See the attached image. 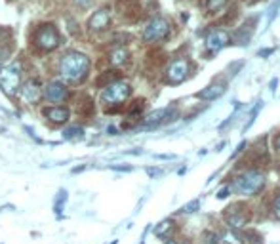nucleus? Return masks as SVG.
I'll return each mask as SVG.
<instances>
[{
	"instance_id": "nucleus-8",
	"label": "nucleus",
	"mask_w": 280,
	"mask_h": 244,
	"mask_svg": "<svg viewBox=\"0 0 280 244\" xmlns=\"http://www.w3.org/2000/svg\"><path fill=\"white\" fill-rule=\"evenodd\" d=\"M42 97L53 105H59L69 99V88L61 80H52L42 88Z\"/></svg>"
},
{
	"instance_id": "nucleus-13",
	"label": "nucleus",
	"mask_w": 280,
	"mask_h": 244,
	"mask_svg": "<svg viewBox=\"0 0 280 244\" xmlns=\"http://www.w3.org/2000/svg\"><path fill=\"white\" fill-rule=\"evenodd\" d=\"M44 116L48 120L53 122V124H65L69 118H71V111L63 105H52V107H46L44 111Z\"/></svg>"
},
{
	"instance_id": "nucleus-1",
	"label": "nucleus",
	"mask_w": 280,
	"mask_h": 244,
	"mask_svg": "<svg viewBox=\"0 0 280 244\" xmlns=\"http://www.w3.org/2000/svg\"><path fill=\"white\" fill-rule=\"evenodd\" d=\"M90 57L82 52H69L59 61V75L69 84H80L88 78L90 73Z\"/></svg>"
},
{
	"instance_id": "nucleus-33",
	"label": "nucleus",
	"mask_w": 280,
	"mask_h": 244,
	"mask_svg": "<svg viewBox=\"0 0 280 244\" xmlns=\"http://www.w3.org/2000/svg\"><path fill=\"white\" fill-rule=\"evenodd\" d=\"M164 244H177V242H175V240H172V238H168V240Z\"/></svg>"
},
{
	"instance_id": "nucleus-29",
	"label": "nucleus",
	"mask_w": 280,
	"mask_h": 244,
	"mask_svg": "<svg viewBox=\"0 0 280 244\" xmlns=\"http://www.w3.org/2000/svg\"><path fill=\"white\" fill-rule=\"evenodd\" d=\"M229 197V187H223V189L217 191V198H225Z\"/></svg>"
},
{
	"instance_id": "nucleus-18",
	"label": "nucleus",
	"mask_w": 280,
	"mask_h": 244,
	"mask_svg": "<svg viewBox=\"0 0 280 244\" xmlns=\"http://www.w3.org/2000/svg\"><path fill=\"white\" fill-rule=\"evenodd\" d=\"M172 231H173V221L172 219H164V221H160V223L154 227V235L158 238H166L170 237Z\"/></svg>"
},
{
	"instance_id": "nucleus-10",
	"label": "nucleus",
	"mask_w": 280,
	"mask_h": 244,
	"mask_svg": "<svg viewBox=\"0 0 280 244\" xmlns=\"http://www.w3.org/2000/svg\"><path fill=\"white\" fill-rule=\"evenodd\" d=\"M21 95H23V99H25L27 103H33V105H36V103L42 99V86H40V82L36 80V78H31V80H27L21 84L19 88Z\"/></svg>"
},
{
	"instance_id": "nucleus-27",
	"label": "nucleus",
	"mask_w": 280,
	"mask_h": 244,
	"mask_svg": "<svg viewBox=\"0 0 280 244\" xmlns=\"http://www.w3.org/2000/svg\"><path fill=\"white\" fill-rule=\"evenodd\" d=\"M74 4H76L80 10H86V8L92 6V0H74Z\"/></svg>"
},
{
	"instance_id": "nucleus-19",
	"label": "nucleus",
	"mask_w": 280,
	"mask_h": 244,
	"mask_svg": "<svg viewBox=\"0 0 280 244\" xmlns=\"http://www.w3.org/2000/svg\"><path fill=\"white\" fill-rule=\"evenodd\" d=\"M116 80H118V71H105V73L95 80V84H97L99 88H105V86H109V84H113V82Z\"/></svg>"
},
{
	"instance_id": "nucleus-4",
	"label": "nucleus",
	"mask_w": 280,
	"mask_h": 244,
	"mask_svg": "<svg viewBox=\"0 0 280 244\" xmlns=\"http://www.w3.org/2000/svg\"><path fill=\"white\" fill-rule=\"evenodd\" d=\"M132 94V86L124 80H116L113 84H109L101 92V101L105 105H122Z\"/></svg>"
},
{
	"instance_id": "nucleus-23",
	"label": "nucleus",
	"mask_w": 280,
	"mask_h": 244,
	"mask_svg": "<svg viewBox=\"0 0 280 244\" xmlns=\"http://www.w3.org/2000/svg\"><path fill=\"white\" fill-rule=\"evenodd\" d=\"M223 240H227L229 244H242V238L238 235H234V233H225L223 235Z\"/></svg>"
},
{
	"instance_id": "nucleus-9",
	"label": "nucleus",
	"mask_w": 280,
	"mask_h": 244,
	"mask_svg": "<svg viewBox=\"0 0 280 244\" xmlns=\"http://www.w3.org/2000/svg\"><path fill=\"white\" fill-rule=\"evenodd\" d=\"M177 116V111L173 107H164V109H156L153 113H149L143 120V126L147 128H153V126H158V124H166V122L173 120Z\"/></svg>"
},
{
	"instance_id": "nucleus-30",
	"label": "nucleus",
	"mask_w": 280,
	"mask_h": 244,
	"mask_svg": "<svg viewBox=\"0 0 280 244\" xmlns=\"http://www.w3.org/2000/svg\"><path fill=\"white\" fill-rule=\"evenodd\" d=\"M273 147L280 153V134H276V136H274V139H273Z\"/></svg>"
},
{
	"instance_id": "nucleus-3",
	"label": "nucleus",
	"mask_w": 280,
	"mask_h": 244,
	"mask_svg": "<svg viewBox=\"0 0 280 244\" xmlns=\"http://www.w3.org/2000/svg\"><path fill=\"white\" fill-rule=\"evenodd\" d=\"M61 44V34L55 29V25L48 23V25H40L34 33V46L44 52H53L55 48Z\"/></svg>"
},
{
	"instance_id": "nucleus-25",
	"label": "nucleus",
	"mask_w": 280,
	"mask_h": 244,
	"mask_svg": "<svg viewBox=\"0 0 280 244\" xmlns=\"http://www.w3.org/2000/svg\"><path fill=\"white\" fill-rule=\"evenodd\" d=\"M198 206H200V202L198 200H193V202H189L185 206V208H183V212H185V214H191V212H196L198 210Z\"/></svg>"
},
{
	"instance_id": "nucleus-32",
	"label": "nucleus",
	"mask_w": 280,
	"mask_h": 244,
	"mask_svg": "<svg viewBox=\"0 0 280 244\" xmlns=\"http://www.w3.org/2000/svg\"><path fill=\"white\" fill-rule=\"evenodd\" d=\"M269 54H273V50H261L259 55H269Z\"/></svg>"
},
{
	"instance_id": "nucleus-20",
	"label": "nucleus",
	"mask_w": 280,
	"mask_h": 244,
	"mask_svg": "<svg viewBox=\"0 0 280 244\" xmlns=\"http://www.w3.org/2000/svg\"><path fill=\"white\" fill-rule=\"evenodd\" d=\"M84 136V128L82 126H69V128L63 130V137L65 139H80Z\"/></svg>"
},
{
	"instance_id": "nucleus-22",
	"label": "nucleus",
	"mask_w": 280,
	"mask_h": 244,
	"mask_svg": "<svg viewBox=\"0 0 280 244\" xmlns=\"http://www.w3.org/2000/svg\"><path fill=\"white\" fill-rule=\"evenodd\" d=\"M65 200H67V191L63 189L57 193V200H55V212H57V214L61 212V204L65 202Z\"/></svg>"
},
{
	"instance_id": "nucleus-16",
	"label": "nucleus",
	"mask_w": 280,
	"mask_h": 244,
	"mask_svg": "<svg viewBox=\"0 0 280 244\" xmlns=\"http://www.w3.org/2000/svg\"><path fill=\"white\" fill-rule=\"evenodd\" d=\"M128 59H130V52L126 48H116L109 54V63L114 65V67H120V65L128 63Z\"/></svg>"
},
{
	"instance_id": "nucleus-2",
	"label": "nucleus",
	"mask_w": 280,
	"mask_h": 244,
	"mask_svg": "<svg viewBox=\"0 0 280 244\" xmlns=\"http://www.w3.org/2000/svg\"><path fill=\"white\" fill-rule=\"evenodd\" d=\"M231 187H233V191L238 193V195L253 197V195H257V193L265 187V176H263L261 172H257V170H250V172L236 177Z\"/></svg>"
},
{
	"instance_id": "nucleus-11",
	"label": "nucleus",
	"mask_w": 280,
	"mask_h": 244,
	"mask_svg": "<svg viewBox=\"0 0 280 244\" xmlns=\"http://www.w3.org/2000/svg\"><path fill=\"white\" fill-rule=\"evenodd\" d=\"M109 25H111V14H109V10H105V8L93 12V15L88 19V29L92 33H103L105 29H109Z\"/></svg>"
},
{
	"instance_id": "nucleus-6",
	"label": "nucleus",
	"mask_w": 280,
	"mask_h": 244,
	"mask_svg": "<svg viewBox=\"0 0 280 244\" xmlns=\"http://www.w3.org/2000/svg\"><path fill=\"white\" fill-rule=\"evenodd\" d=\"M168 36H170V23L164 17H153L143 29V40L149 44L166 40Z\"/></svg>"
},
{
	"instance_id": "nucleus-28",
	"label": "nucleus",
	"mask_w": 280,
	"mask_h": 244,
	"mask_svg": "<svg viewBox=\"0 0 280 244\" xmlns=\"http://www.w3.org/2000/svg\"><path fill=\"white\" fill-rule=\"evenodd\" d=\"M273 212H274V216L280 219V195L276 198H274V202H273Z\"/></svg>"
},
{
	"instance_id": "nucleus-31",
	"label": "nucleus",
	"mask_w": 280,
	"mask_h": 244,
	"mask_svg": "<svg viewBox=\"0 0 280 244\" xmlns=\"http://www.w3.org/2000/svg\"><path fill=\"white\" fill-rule=\"evenodd\" d=\"M147 172H149V176H156V174H160V170H154V168H149Z\"/></svg>"
},
{
	"instance_id": "nucleus-26",
	"label": "nucleus",
	"mask_w": 280,
	"mask_h": 244,
	"mask_svg": "<svg viewBox=\"0 0 280 244\" xmlns=\"http://www.w3.org/2000/svg\"><path fill=\"white\" fill-rule=\"evenodd\" d=\"M246 237L250 238V244H263L261 242V237L257 235V233H248Z\"/></svg>"
},
{
	"instance_id": "nucleus-21",
	"label": "nucleus",
	"mask_w": 280,
	"mask_h": 244,
	"mask_svg": "<svg viewBox=\"0 0 280 244\" xmlns=\"http://www.w3.org/2000/svg\"><path fill=\"white\" fill-rule=\"evenodd\" d=\"M227 4V0H208L206 2V12L208 14H217L219 10Z\"/></svg>"
},
{
	"instance_id": "nucleus-24",
	"label": "nucleus",
	"mask_w": 280,
	"mask_h": 244,
	"mask_svg": "<svg viewBox=\"0 0 280 244\" xmlns=\"http://www.w3.org/2000/svg\"><path fill=\"white\" fill-rule=\"evenodd\" d=\"M204 242H206V244H217V242H219V237H217L215 233H212V231H206V233H204Z\"/></svg>"
},
{
	"instance_id": "nucleus-17",
	"label": "nucleus",
	"mask_w": 280,
	"mask_h": 244,
	"mask_svg": "<svg viewBox=\"0 0 280 244\" xmlns=\"http://www.w3.org/2000/svg\"><path fill=\"white\" fill-rule=\"evenodd\" d=\"M227 225L231 229H242L246 225V216L242 212H229L227 214Z\"/></svg>"
},
{
	"instance_id": "nucleus-5",
	"label": "nucleus",
	"mask_w": 280,
	"mask_h": 244,
	"mask_svg": "<svg viewBox=\"0 0 280 244\" xmlns=\"http://www.w3.org/2000/svg\"><path fill=\"white\" fill-rule=\"evenodd\" d=\"M0 88L6 95H15L21 88L19 65H4L0 67Z\"/></svg>"
},
{
	"instance_id": "nucleus-14",
	"label": "nucleus",
	"mask_w": 280,
	"mask_h": 244,
	"mask_svg": "<svg viewBox=\"0 0 280 244\" xmlns=\"http://www.w3.org/2000/svg\"><path fill=\"white\" fill-rule=\"evenodd\" d=\"M225 90H227L225 82H213V84L206 86L204 90H200L198 97L200 99H204V101H213V99H217L219 95L225 94Z\"/></svg>"
},
{
	"instance_id": "nucleus-12",
	"label": "nucleus",
	"mask_w": 280,
	"mask_h": 244,
	"mask_svg": "<svg viewBox=\"0 0 280 244\" xmlns=\"http://www.w3.org/2000/svg\"><path fill=\"white\" fill-rule=\"evenodd\" d=\"M227 42H229V34H227L225 31H221V29L212 31L206 38V50L210 52V54H217L221 48L225 46Z\"/></svg>"
},
{
	"instance_id": "nucleus-7",
	"label": "nucleus",
	"mask_w": 280,
	"mask_h": 244,
	"mask_svg": "<svg viewBox=\"0 0 280 244\" xmlns=\"http://www.w3.org/2000/svg\"><path fill=\"white\" fill-rule=\"evenodd\" d=\"M189 75H191V63L187 59H173L164 73V82L166 84H181Z\"/></svg>"
},
{
	"instance_id": "nucleus-15",
	"label": "nucleus",
	"mask_w": 280,
	"mask_h": 244,
	"mask_svg": "<svg viewBox=\"0 0 280 244\" xmlns=\"http://www.w3.org/2000/svg\"><path fill=\"white\" fill-rule=\"evenodd\" d=\"M255 17L253 19H248L242 27L236 31V36H234V40H236V44H240V46H246L248 42H250V36H252V33L255 31Z\"/></svg>"
}]
</instances>
